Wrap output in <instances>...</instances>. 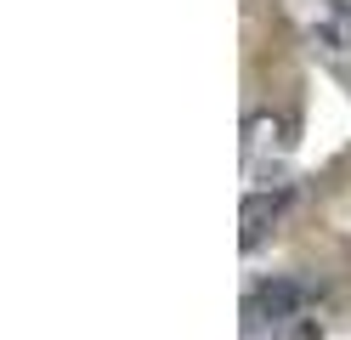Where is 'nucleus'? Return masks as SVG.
Wrapping results in <instances>:
<instances>
[{"mask_svg":"<svg viewBox=\"0 0 351 340\" xmlns=\"http://www.w3.org/2000/svg\"><path fill=\"white\" fill-rule=\"evenodd\" d=\"M289 199H295L289 188H250V193H244V210H238V227H244L238 238H244V249H255V244H261V238H267L272 227L283 221Z\"/></svg>","mask_w":351,"mask_h":340,"instance_id":"f03ea898","label":"nucleus"},{"mask_svg":"<svg viewBox=\"0 0 351 340\" xmlns=\"http://www.w3.org/2000/svg\"><path fill=\"white\" fill-rule=\"evenodd\" d=\"M306 306H312V284L300 278H267L250 289L244 301V324L250 329H267V324H289V317H300Z\"/></svg>","mask_w":351,"mask_h":340,"instance_id":"f257e3e1","label":"nucleus"}]
</instances>
